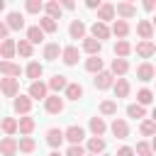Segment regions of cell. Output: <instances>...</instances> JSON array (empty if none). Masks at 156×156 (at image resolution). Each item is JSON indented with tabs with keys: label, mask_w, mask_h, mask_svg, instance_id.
I'll list each match as a JSON object with an SVG mask.
<instances>
[{
	"label": "cell",
	"mask_w": 156,
	"mask_h": 156,
	"mask_svg": "<svg viewBox=\"0 0 156 156\" xmlns=\"http://www.w3.org/2000/svg\"><path fill=\"white\" fill-rule=\"evenodd\" d=\"M90 37H95V39H100V41H105V39H110L112 37V27H107L105 22H93L90 24Z\"/></svg>",
	"instance_id": "obj_12"
},
{
	"label": "cell",
	"mask_w": 156,
	"mask_h": 156,
	"mask_svg": "<svg viewBox=\"0 0 156 156\" xmlns=\"http://www.w3.org/2000/svg\"><path fill=\"white\" fill-rule=\"evenodd\" d=\"M154 24H151V20H139L136 22V34H139V39L141 41H151L154 39Z\"/></svg>",
	"instance_id": "obj_15"
},
{
	"label": "cell",
	"mask_w": 156,
	"mask_h": 156,
	"mask_svg": "<svg viewBox=\"0 0 156 156\" xmlns=\"http://www.w3.org/2000/svg\"><path fill=\"white\" fill-rule=\"evenodd\" d=\"M83 85L80 83H68V88H66V93H63V98L66 100H71V102H78L80 98H83Z\"/></svg>",
	"instance_id": "obj_32"
},
{
	"label": "cell",
	"mask_w": 156,
	"mask_h": 156,
	"mask_svg": "<svg viewBox=\"0 0 156 156\" xmlns=\"http://www.w3.org/2000/svg\"><path fill=\"white\" fill-rule=\"evenodd\" d=\"M151 119L156 122V105H154V110H151Z\"/></svg>",
	"instance_id": "obj_52"
},
{
	"label": "cell",
	"mask_w": 156,
	"mask_h": 156,
	"mask_svg": "<svg viewBox=\"0 0 156 156\" xmlns=\"http://www.w3.org/2000/svg\"><path fill=\"white\" fill-rule=\"evenodd\" d=\"M63 132H66V141L68 144H83V139H85V129L80 124H71Z\"/></svg>",
	"instance_id": "obj_14"
},
{
	"label": "cell",
	"mask_w": 156,
	"mask_h": 156,
	"mask_svg": "<svg viewBox=\"0 0 156 156\" xmlns=\"http://www.w3.org/2000/svg\"><path fill=\"white\" fill-rule=\"evenodd\" d=\"M141 7H144L146 12H154V10H156V0H144V5H141Z\"/></svg>",
	"instance_id": "obj_50"
},
{
	"label": "cell",
	"mask_w": 156,
	"mask_h": 156,
	"mask_svg": "<svg viewBox=\"0 0 156 156\" xmlns=\"http://www.w3.org/2000/svg\"><path fill=\"white\" fill-rule=\"evenodd\" d=\"M110 132H112L117 139H127V136H129V124H127V119H124V117H115L112 124H110Z\"/></svg>",
	"instance_id": "obj_13"
},
{
	"label": "cell",
	"mask_w": 156,
	"mask_h": 156,
	"mask_svg": "<svg viewBox=\"0 0 156 156\" xmlns=\"http://www.w3.org/2000/svg\"><path fill=\"white\" fill-rule=\"evenodd\" d=\"M110 71L115 73V78H124V76L129 73V61H127V58H112Z\"/></svg>",
	"instance_id": "obj_26"
},
{
	"label": "cell",
	"mask_w": 156,
	"mask_h": 156,
	"mask_svg": "<svg viewBox=\"0 0 156 156\" xmlns=\"http://www.w3.org/2000/svg\"><path fill=\"white\" fill-rule=\"evenodd\" d=\"M85 7H88V10H100L102 2H100V0H85Z\"/></svg>",
	"instance_id": "obj_49"
},
{
	"label": "cell",
	"mask_w": 156,
	"mask_h": 156,
	"mask_svg": "<svg viewBox=\"0 0 156 156\" xmlns=\"http://www.w3.org/2000/svg\"><path fill=\"white\" fill-rule=\"evenodd\" d=\"M102 156H110V154H102Z\"/></svg>",
	"instance_id": "obj_56"
},
{
	"label": "cell",
	"mask_w": 156,
	"mask_h": 156,
	"mask_svg": "<svg viewBox=\"0 0 156 156\" xmlns=\"http://www.w3.org/2000/svg\"><path fill=\"white\" fill-rule=\"evenodd\" d=\"M5 22H7V27L12 29V32H20V29H24V15L22 12H7V17H5Z\"/></svg>",
	"instance_id": "obj_24"
},
{
	"label": "cell",
	"mask_w": 156,
	"mask_h": 156,
	"mask_svg": "<svg viewBox=\"0 0 156 156\" xmlns=\"http://www.w3.org/2000/svg\"><path fill=\"white\" fill-rule=\"evenodd\" d=\"M24 39H29L32 44H41L44 41V29L39 24H32V27H27V37Z\"/></svg>",
	"instance_id": "obj_37"
},
{
	"label": "cell",
	"mask_w": 156,
	"mask_h": 156,
	"mask_svg": "<svg viewBox=\"0 0 156 156\" xmlns=\"http://www.w3.org/2000/svg\"><path fill=\"white\" fill-rule=\"evenodd\" d=\"M17 54H20L22 58H32V54H34V44H32L29 39H20V41H17Z\"/></svg>",
	"instance_id": "obj_39"
},
{
	"label": "cell",
	"mask_w": 156,
	"mask_h": 156,
	"mask_svg": "<svg viewBox=\"0 0 156 156\" xmlns=\"http://www.w3.org/2000/svg\"><path fill=\"white\" fill-rule=\"evenodd\" d=\"M112 34H115L117 39H127V37H129V22L115 20V22H112Z\"/></svg>",
	"instance_id": "obj_36"
},
{
	"label": "cell",
	"mask_w": 156,
	"mask_h": 156,
	"mask_svg": "<svg viewBox=\"0 0 156 156\" xmlns=\"http://www.w3.org/2000/svg\"><path fill=\"white\" fill-rule=\"evenodd\" d=\"M78 58H80V51H78V46H73V44L63 46V54H61V61H63V66H76V63H78Z\"/></svg>",
	"instance_id": "obj_19"
},
{
	"label": "cell",
	"mask_w": 156,
	"mask_h": 156,
	"mask_svg": "<svg viewBox=\"0 0 156 156\" xmlns=\"http://www.w3.org/2000/svg\"><path fill=\"white\" fill-rule=\"evenodd\" d=\"M0 127H2V134H5V136H15V134L20 132V119H15V117H2Z\"/></svg>",
	"instance_id": "obj_28"
},
{
	"label": "cell",
	"mask_w": 156,
	"mask_h": 156,
	"mask_svg": "<svg viewBox=\"0 0 156 156\" xmlns=\"http://www.w3.org/2000/svg\"><path fill=\"white\" fill-rule=\"evenodd\" d=\"M66 156H88V149L83 144H68V149L63 151Z\"/></svg>",
	"instance_id": "obj_46"
},
{
	"label": "cell",
	"mask_w": 156,
	"mask_h": 156,
	"mask_svg": "<svg viewBox=\"0 0 156 156\" xmlns=\"http://www.w3.org/2000/svg\"><path fill=\"white\" fill-rule=\"evenodd\" d=\"M61 12H63V7H61V2H56V0L46 2V7H44V15L51 17V20H61Z\"/></svg>",
	"instance_id": "obj_38"
},
{
	"label": "cell",
	"mask_w": 156,
	"mask_h": 156,
	"mask_svg": "<svg viewBox=\"0 0 156 156\" xmlns=\"http://www.w3.org/2000/svg\"><path fill=\"white\" fill-rule=\"evenodd\" d=\"M24 76L29 78V83L41 80V76H44V66H41L39 61H29V63L24 66Z\"/></svg>",
	"instance_id": "obj_20"
},
{
	"label": "cell",
	"mask_w": 156,
	"mask_h": 156,
	"mask_svg": "<svg viewBox=\"0 0 156 156\" xmlns=\"http://www.w3.org/2000/svg\"><path fill=\"white\" fill-rule=\"evenodd\" d=\"M88 127H90L93 136H102V134L110 129V127H107V122H105V117H98V115H95V117H90V124H88Z\"/></svg>",
	"instance_id": "obj_29"
},
{
	"label": "cell",
	"mask_w": 156,
	"mask_h": 156,
	"mask_svg": "<svg viewBox=\"0 0 156 156\" xmlns=\"http://www.w3.org/2000/svg\"><path fill=\"white\" fill-rule=\"evenodd\" d=\"M117 7V20H132V17H136V5H132V2H117L115 5Z\"/></svg>",
	"instance_id": "obj_21"
},
{
	"label": "cell",
	"mask_w": 156,
	"mask_h": 156,
	"mask_svg": "<svg viewBox=\"0 0 156 156\" xmlns=\"http://www.w3.org/2000/svg\"><path fill=\"white\" fill-rule=\"evenodd\" d=\"M34 149H37V141L32 136H20V151L22 154H34Z\"/></svg>",
	"instance_id": "obj_44"
},
{
	"label": "cell",
	"mask_w": 156,
	"mask_h": 156,
	"mask_svg": "<svg viewBox=\"0 0 156 156\" xmlns=\"http://www.w3.org/2000/svg\"><path fill=\"white\" fill-rule=\"evenodd\" d=\"M27 95H29L32 100H44V102H46V98L51 95V90H49V83H44V80H34V83H29V88H27Z\"/></svg>",
	"instance_id": "obj_1"
},
{
	"label": "cell",
	"mask_w": 156,
	"mask_h": 156,
	"mask_svg": "<svg viewBox=\"0 0 156 156\" xmlns=\"http://www.w3.org/2000/svg\"><path fill=\"white\" fill-rule=\"evenodd\" d=\"M0 73H2V78H20L24 71L15 61H0Z\"/></svg>",
	"instance_id": "obj_17"
},
{
	"label": "cell",
	"mask_w": 156,
	"mask_h": 156,
	"mask_svg": "<svg viewBox=\"0 0 156 156\" xmlns=\"http://www.w3.org/2000/svg\"><path fill=\"white\" fill-rule=\"evenodd\" d=\"M134 154H136V151H134V146H119L115 156H134Z\"/></svg>",
	"instance_id": "obj_47"
},
{
	"label": "cell",
	"mask_w": 156,
	"mask_h": 156,
	"mask_svg": "<svg viewBox=\"0 0 156 156\" xmlns=\"http://www.w3.org/2000/svg\"><path fill=\"white\" fill-rule=\"evenodd\" d=\"M85 71L93 73V76H98V73L105 71V61H102L100 56H88V58H85Z\"/></svg>",
	"instance_id": "obj_27"
},
{
	"label": "cell",
	"mask_w": 156,
	"mask_h": 156,
	"mask_svg": "<svg viewBox=\"0 0 156 156\" xmlns=\"http://www.w3.org/2000/svg\"><path fill=\"white\" fill-rule=\"evenodd\" d=\"M44 7H46V2H41V0H27V2H24V10H27L29 15L44 12Z\"/></svg>",
	"instance_id": "obj_43"
},
{
	"label": "cell",
	"mask_w": 156,
	"mask_h": 156,
	"mask_svg": "<svg viewBox=\"0 0 156 156\" xmlns=\"http://www.w3.org/2000/svg\"><path fill=\"white\" fill-rule=\"evenodd\" d=\"M151 24H154V29H156V15H154V20H151Z\"/></svg>",
	"instance_id": "obj_55"
},
{
	"label": "cell",
	"mask_w": 156,
	"mask_h": 156,
	"mask_svg": "<svg viewBox=\"0 0 156 156\" xmlns=\"http://www.w3.org/2000/svg\"><path fill=\"white\" fill-rule=\"evenodd\" d=\"M85 149H88V154H93V156H102L105 149H107V141H105L102 136H88Z\"/></svg>",
	"instance_id": "obj_10"
},
{
	"label": "cell",
	"mask_w": 156,
	"mask_h": 156,
	"mask_svg": "<svg viewBox=\"0 0 156 156\" xmlns=\"http://www.w3.org/2000/svg\"><path fill=\"white\" fill-rule=\"evenodd\" d=\"M136 102L139 105H154V93H151V88H139L136 90Z\"/></svg>",
	"instance_id": "obj_42"
},
{
	"label": "cell",
	"mask_w": 156,
	"mask_h": 156,
	"mask_svg": "<svg viewBox=\"0 0 156 156\" xmlns=\"http://www.w3.org/2000/svg\"><path fill=\"white\" fill-rule=\"evenodd\" d=\"M68 37L83 41V39L88 37V27H85V22H83V20H71V24H68Z\"/></svg>",
	"instance_id": "obj_11"
},
{
	"label": "cell",
	"mask_w": 156,
	"mask_h": 156,
	"mask_svg": "<svg viewBox=\"0 0 156 156\" xmlns=\"http://www.w3.org/2000/svg\"><path fill=\"white\" fill-rule=\"evenodd\" d=\"M139 134L141 136H156V122L149 117V119H144V122H139Z\"/></svg>",
	"instance_id": "obj_40"
},
{
	"label": "cell",
	"mask_w": 156,
	"mask_h": 156,
	"mask_svg": "<svg viewBox=\"0 0 156 156\" xmlns=\"http://www.w3.org/2000/svg\"><path fill=\"white\" fill-rule=\"evenodd\" d=\"M46 83H49V90H51L54 95H58V93H66V88H68V83H71V80H68L66 76H61V73H54Z\"/></svg>",
	"instance_id": "obj_9"
},
{
	"label": "cell",
	"mask_w": 156,
	"mask_h": 156,
	"mask_svg": "<svg viewBox=\"0 0 156 156\" xmlns=\"http://www.w3.org/2000/svg\"><path fill=\"white\" fill-rule=\"evenodd\" d=\"M0 90H2V95L5 98H17V95H22L20 93V78H0Z\"/></svg>",
	"instance_id": "obj_4"
},
{
	"label": "cell",
	"mask_w": 156,
	"mask_h": 156,
	"mask_svg": "<svg viewBox=\"0 0 156 156\" xmlns=\"http://www.w3.org/2000/svg\"><path fill=\"white\" fill-rule=\"evenodd\" d=\"M63 107H66V98H61V95H49L46 98V102H44V110L49 112V115H61L63 112Z\"/></svg>",
	"instance_id": "obj_6"
},
{
	"label": "cell",
	"mask_w": 156,
	"mask_h": 156,
	"mask_svg": "<svg viewBox=\"0 0 156 156\" xmlns=\"http://www.w3.org/2000/svg\"><path fill=\"white\" fill-rule=\"evenodd\" d=\"M0 154L2 156H17L20 154V139L17 136H2L0 139Z\"/></svg>",
	"instance_id": "obj_7"
},
{
	"label": "cell",
	"mask_w": 156,
	"mask_h": 156,
	"mask_svg": "<svg viewBox=\"0 0 156 156\" xmlns=\"http://www.w3.org/2000/svg\"><path fill=\"white\" fill-rule=\"evenodd\" d=\"M134 51H136V56L139 58H151L154 54H156V44L154 41H136V46H134Z\"/></svg>",
	"instance_id": "obj_22"
},
{
	"label": "cell",
	"mask_w": 156,
	"mask_h": 156,
	"mask_svg": "<svg viewBox=\"0 0 156 156\" xmlns=\"http://www.w3.org/2000/svg\"><path fill=\"white\" fill-rule=\"evenodd\" d=\"M15 54H17V41H15V39H5V41L0 44V56H2V61H12Z\"/></svg>",
	"instance_id": "obj_25"
},
{
	"label": "cell",
	"mask_w": 156,
	"mask_h": 156,
	"mask_svg": "<svg viewBox=\"0 0 156 156\" xmlns=\"http://www.w3.org/2000/svg\"><path fill=\"white\" fill-rule=\"evenodd\" d=\"M136 78L141 83H149V80H156V68L151 66V61H141L136 66Z\"/></svg>",
	"instance_id": "obj_8"
},
{
	"label": "cell",
	"mask_w": 156,
	"mask_h": 156,
	"mask_svg": "<svg viewBox=\"0 0 156 156\" xmlns=\"http://www.w3.org/2000/svg\"><path fill=\"white\" fill-rule=\"evenodd\" d=\"M88 156H93V154H88Z\"/></svg>",
	"instance_id": "obj_57"
},
{
	"label": "cell",
	"mask_w": 156,
	"mask_h": 156,
	"mask_svg": "<svg viewBox=\"0 0 156 156\" xmlns=\"http://www.w3.org/2000/svg\"><path fill=\"white\" fill-rule=\"evenodd\" d=\"M61 54H63V46H61L58 41H49V44H44V49H41V56H44L46 61H56Z\"/></svg>",
	"instance_id": "obj_18"
},
{
	"label": "cell",
	"mask_w": 156,
	"mask_h": 156,
	"mask_svg": "<svg viewBox=\"0 0 156 156\" xmlns=\"http://www.w3.org/2000/svg\"><path fill=\"white\" fill-rule=\"evenodd\" d=\"M49 156H66V154H61V151H51Z\"/></svg>",
	"instance_id": "obj_54"
},
{
	"label": "cell",
	"mask_w": 156,
	"mask_h": 156,
	"mask_svg": "<svg viewBox=\"0 0 156 156\" xmlns=\"http://www.w3.org/2000/svg\"><path fill=\"white\" fill-rule=\"evenodd\" d=\"M115 98L117 100H122V98H129V93H132V85H129V80L127 78H117V83H115Z\"/></svg>",
	"instance_id": "obj_31"
},
{
	"label": "cell",
	"mask_w": 156,
	"mask_h": 156,
	"mask_svg": "<svg viewBox=\"0 0 156 156\" xmlns=\"http://www.w3.org/2000/svg\"><path fill=\"white\" fill-rule=\"evenodd\" d=\"M117 17V7L112 5V2H102V7L98 10V22H110V20H115Z\"/></svg>",
	"instance_id": "obj_23"
},
{
	"label": "cell",
	"mask_w": 156,
	"mask_h": 156,
	"mask_svg": "<svg viewBox=\"0 0 156 156\" xmlns=\"http://www.w3.org/2000/svg\"><path fill=\"white\" fill-rule=\"evenodd\" d=\"M132 51H134V46H132L127 39H117V41H115V58H127Z\"/></svg>",
	"instance_id": "obj_30"
},
{
	"label": "cell",
	"mask_w": 156,
	"mask_h": 156,
	"mask_svg": "<svg viewBox=\"0 0 156 156\" xmlns=\"http://www.w3.org/2000/svg\"><path fill=\"white\" fill-rule=\"evenodd\" d=\"M7 34H10V27H7V22H0V39H2V41H5V39H10Z\"/></svg>",
	"instance_id": "obj_48"
},
{
	"label": "cell",
	"mask_w": 156,
	"mask_h": 156,
	"mask_svg": "<svg viewBox=\"0 0 156 156\" xmlns=\"http://www.w3.org/2000/svg\"><path fill=\"white\" fill-rule=\"evenodd\" d=\"M136 156H154V149H151V141H136L134 146Z\"/></svg>",
	"instance_id": "obj_45"
},
{
	"label": "cell",
	"mask_w": 156,
	"mask_h": 156,
	"mask_svg": "<svg viewBox=\"0 0 156 156\" xmlns=\"http://www.w3.org/2000/svg\"><path fill=\"white\" fill-rule=\"evenodd\" d=\"M98 112H100V117H115L117 115V100H102L98 105Z\"/></svg>",
	"instance_id": "obj_35"
},
{
	"label": "cell",
	"mask_w": 156,
	"mask_h": 156,
	"mask_svg": "<svg viewBox=\"0 0 156 156\" xmlns=\"http://www.w3.org/2000/svg\"><path fill=\"white\" fill-rule=\"evenodd\" d=\"M151 149H154V154H156V136L151 139Z\"/></svg>",
	"instance_id": "obj_53"
},
{
	"label": "cell",
	"mask_w": 156,
	"mask_h": 156,
	"mask_svg": "<svg viewBox=\"0 0 156 156\" xmlns=\"http://www.w3.org/2000/svg\"><path fill=\"white\" fill-rule=\"evenodd\" d=\"M63 141H66V132L63 129H58V127H49L46 129V144L51 146V151H58Z\"/></svg>",
	"instance_id": "obj_2"
},
{
	"label": "cell",
	"mask_w": 156,
	"mask_h": 156,
	"mask_svg": "<svg viewBox=\"0 0 156 156\" xmlns=\"http://www.w3.org/2000/svg\"><path fill=\"white\" fill-rule=\"evenodd\" d=\"M34 127H37V119H34L32 115H27V117H20V136H32Z\"/></svg>",
	"instance_id": "obj_34"
},
{
	"label": "cell",
	"mask_w": 156,
	"mask_h": 156,
	"mask_svg": "<svg viewBox=\"0 0 156 156\" xmlns=\"http://www.w3.org/2000/svg\"><path fill=\"white\" fill-rule=\"evenodd\" d=\"M127 117L144 122V119H146V107L139 105V102H129V105H127Z\"/></svg>",
	"instance_id": "obj_33"
},
{
	"label": "cell",
	"mask_w": 156,
	"mask_h": 156,
	"mask_svg": "<svg viewBox=\"0 0 156 156\" xmlns=\"http://www.w3.org/2000/svg\"><path fill=\"white\" fill-rule=\"evenodd\" d=\"M80 46H83V51H85L88 56H100V51H102V41L95 39V37H85V39L80 41Z\"/></svg>",
	"instance_id": "obj_16"
},
{
	"label": "cell",
	"mask_w": 156,
	"mask_h": 156,
	"mask_svg": "<svg viewBox=\"0 0 156 156\" xmlns=\"http://www.w3.org/2000/svg\"><path fill=\"white\" fill-rule=\"evenodd\" d=\"M39 27L44 29V34H54V32L58 29V22L51 20V17H46V15H41V17H39Z\"/></svg>",
	"instance_id": "obj_41"
},
{
	"label": "cell",
	"mask_w": 156,
	"mask_h": 156,
	"mask_svg": "<svg viewBox=\"0 0 156 156\" xmlns=\"http://www.w3.org/2000/svg\"><path fill=\"white\" fill-rule=\"evenodd\" d=\"M115 83H117V78H115L112 71H102V73H98L93 78V85L98 90H110V88H115Z\"/></svg>",
	"instance_id": "obj_3"
},
{
	"label": "cell",
	"mask_w": 156,
	"mask_h": 156,
	"mask_svg": "<svg viewBox=\"0 0 156 156\" xmlns=\"http://www.w3.org/2000/svg\"><path fill=\"white\" fill-rule=\"evenodd\" d=\"M32 102H34V100H32L29 95H17V98L12 100V110H15L20 117H27V115L32 112Z\"/></svg>",
	"instance_id": "obj_5"
},
{
	"label": "cell",
	"mask_w": 156,
	"mask_h": 156,
	"mask_svg": "<svg viewBox=\"0 0 156 156\" xmlns=\"http://www.w3.org/2000/svg\"><path fill=\"white\" fill-rule=\"evenodd\" d=\"M61 7H63V10H73V7H76V2H73V0H63V2H61Z\"/></svg>",
	"instance_id": "obj_51"
}]
</instances>
